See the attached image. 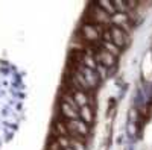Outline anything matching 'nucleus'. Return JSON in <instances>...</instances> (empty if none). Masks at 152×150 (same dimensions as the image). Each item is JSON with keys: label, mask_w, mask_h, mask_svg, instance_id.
Returning <instances> with one entry per match:
<instances>
[{"label": "nucleus", "mask_w": 152, "mask_h": 150, "mask_svg": "<svg viewBox=\"0 0 152 150\" xmlns=\"http://www.w3.org/2000/svg\"><path fill=\"white\" fill-rule=\"evenodd\" d=\"M105 30V26L100 24H91V23H85L81 28V36L82 40L90 43V44H96L97 41L102 40V33Z\"/></svg>", "instance_id": "obj_1"}, {"label": "nucleus", "mask_w": 152, "mask_h": 150, "mask_svg": "<svg viewBox=\"0 0 152 150\" xmlns=\"http://www.w3.org/2000/svg\"><path fill=\"white\" fill-rule=\"evenodd\" d=\"M88 20L91 24H100V26H105V24H111V17L107 14L105 11H102L97 5L91 6L88 11Z\"/></svg>", "instance_id": "obj_2"}, {"label": "nucleus", "mask_w": 152, "mask_h": 150, "mask_svg": "<svg viewBox=\"0 0 152 150\" xmlns=\"http://www.w3.org/2000/svg\"><path fill=\"white\" fill-rule=\"evenodd\" d=\"M64 123H66V128H67V130H69V135H70L72 132H75V133H79V135H82V136H87V133H88V124L84 123L81 118L66 120Z\"/></svg>", "instance_id": "obj_3"}, {"label": "nucleus", "mask_w": 152, "mask_h": 150, "mask_svg": "<svg viewBox=\"0 0 152 150\" xmlns=\"http://www.w3.org/2000/svg\"><path fill=\"white\" fill-rule=\"evenodd\" d=\"M94 59H96L97 64H102L108 70H110V67H113L114 64H116V58H114L111 53H108L107 50H104L102 47L94 50Z\"/></svg>", "instance_id": "obj_4"}, {"label": "nucleus", "mask_w": 152, "mask_h": 150, "mask_svg": "<svg viewBox=\"0 0 152 150\" xmlns=\"http://www.w3.org/2000/svg\"><path fill=\"white\" fill-rule=\"evenodd\" d=\"M76 70H78V71L82 74V76L85 78L88 86H90V90L96 88V86H97V82H99V76H97V73H96L94 70L87 68V67L82 65V64H76Z\"/></svg>", "instance_id": "obj_5"}, {"label": "nucleus", "mask_w": 152, "mask_h": 150, "mask_svg": "<svg viewBox=\"0 0 152 150\" xmlns=\"http://www.w3.org/2000/svg\"><path fill=\"white\" fill-rule=\"evenodd\" d=\"M108 29H110V33H111V43L114 46H117L119 49H122L126 43H128V36H126V33L122 29L113 26V24H111Z\"/></svg>", "instance_id": "obj_6"}, {"label": "nucleus", "mask_w": 152, "mask_h": 150, "mask_svg": "<svg viewBox=\"0 0 152 150\" xmlns=\"http://www.w3.org/2000/svg\"><path fill=\"white\" fill-rule=\"evenodd\" d=\"M111 24L116 26L119 29H122L125 33L129 30V17L128 14H120V12H116L113 17H111Z\"/></svg>", "instance_id": "obj_7"}, {"label": "nucleus", "mask_w": 152, "mask_h": 150, "mask_svg": "<svg viewBox=\"0 0 152 150\" xmlns=\"http://www.w3.org/2000/svg\"><path fill=\"white\" fill-rule=\"evenodd\" d=\"M61 114H62V117H66L67 120H76V118H79V109H75L69 103L62 102L61 103Z\"/></svg>", "instance_id": "obj_8"}, {"label": "nucleus", "mask_w": 152, "mask_h": 150, "mask_svg": "<svg viewBox=\"0 0 152 150\" xmlns=\"http://www.w3.org/2000/svg\"><path fill=\"white\" fill-rule=\"evenodd\" d=\"M52 133L55 135V138H56V136H70V135H69V130H67V128H66V123L62 121V120H56V121L53 123Z\"/></svg>", "instance_id": "obj_9"}, {"label": "nucleus", "mask_w": 152, "mask_h": 150, "mask_svg": "<svg viewBox=\"0 0 152 150\" xmlns=\"http://www.w3.org/2000/svg\"><path fill=\"white\" fill-rule=\"evenodd\" d=\"M72 96H73L76 105H78L79 108H82V106H88V103H90V97L87 96L85 91H73Z\"/></svg>", "instance_id": "obj_10"}, {"label": "nucleus", "mask_w": 152, "mask_h": 150, "mask_svg": "<svg viewBox=\"0 0 152 150\" xmlns=\"http://www.w3.org/2000/svg\"><path fill=\"white\" fill-rule=\"evenodd\" d=\"M79 118H81L84 123H87V124L93 123V109L90 108V105L79 108Z\"/></svg>", "instance_id": "obj_11"}, {"label": "nucleus", "mask_w": 152, "mask_h": 150, "mask_svg": "<svg viewBox=\"0 0 152 150\" xmlns=\"http://www.w3.org/2000/svg\"><path fill=\"white\" fill-rule=\"evenodd\" d=\"M96 5L102 9V11H105L110 17H113L114 14H116V8H114L113 2H110V0H100V2H97Z\"/></svg>", "instance_id": "obj_12"}, {"label": "nucleus", "mask_w": 152, "mask_h": 150, "mask_svg": "<svg viewBox=\"0 0 152 150\" xmlns=\"http://www.w3.org/2000/svg\"><path fill=\"white\" fill-rule=\"evenodd\" d=\"M100 47H102L104 50H107L108 53H111L114 58H117L119 55H120V49L117 47V46H114L113 43H100Z\"/></svg>", "instance_id": "obj_13"}, {"label": "nucleus", "mask_w": 152, "mask_h": 150, "mask_svg": "<svg viewBox=\"0 0 152 150\" xmlns=\"http://www.w3.org/2000/svg\"><path fill=\"white\" fill-rule=\"evenodd\" d=\"M114 8H116V12H120V14H126V11H128V2H125V0H116V2H113Z\"/></svg>", "instance_id": "obj_14"}, {"label": "nucleus", "mask_w": 152, "mask_h": 150, "mask_svg": "<svg viewBox=\"0 0 152 150\" xmlns=\"http://www.w3.org/2000/svg\"><path fill=\"white\" fill-rule=\"evenodd\" d=\"M55 141L62 147V149H67V147H70V136H56L55 138Z\"/></svg>", "instance_id": "obj_15"}, {"label": "nucleus", "mask_w": 152, "mask_h": 150, "mask_svg": "<svg viewBox=\"0 0 152 150\" xmlns=\"http://www.w3.org/2000/svg\"><path fill=\"white\" fill-rule=\"evenodd\" d=\"M96 73H97L99 79H104V78H107V74H108V68L104 67L102 64H97V67H96Z\"/></svg>", "instance_id": "obj_16"}, {"label": "nucleus", "mask_w": 152, "mask_h": 150, "mask_svg": "<svg viewBox=\"0 0 152 150\" xmlns=\"http://www.w3.org/2000/svg\"><path fill=\"white\" fill-rule=\"evenodd\" d=\"M70 147L73 150H85V144L84 143H79V141H75L70 138Z\"/></svg>", "instance_id": "obj_17"}]
</instances>
